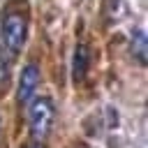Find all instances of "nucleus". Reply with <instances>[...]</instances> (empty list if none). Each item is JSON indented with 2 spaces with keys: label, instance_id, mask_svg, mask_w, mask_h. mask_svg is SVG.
Wrapping results in <instances>:
<instances>
[{
  "label": "nucleus",
  "instance_id": "nucleus-7",
  "mask_svg": "<svg viewBox=\"0 0 148 148\" xmlns=\"http://www.w3.org/2000/svg\"><path fill=\"white\" fill-rule=\"evenodd\" d=\"M30 148H42V146H30Z\"/></svg>",
  "mask_w": 148,
  "mask_h": 148
},
{
  "label": "nucleus",
  "instance_id": "nucleus-4",
  "mask_svg": "<svg viewBox=\"0 0 148 148\" xmlns=\"http://www.w3.org/2000/svg\"><path fill=\"white\" fill-rule=\"evenodd\" d=\"M88 67H90V51H88L86 44H79L76 51H74V60H72V76H74L76 83L86 79Z\"/></svg>",
  "mask_w": 148,
  "mask_h": 148
},
{
  "label": "nucleus",
  "instance_id": "nucleus-8",
  "mask_svg": "<svg viewBox=\"0 0 148 148\" xmlns=\"http://www.w3.org/2000/svg\"><path fill=\"white\" fill-rule=\"evenodd\" d=\"M79 148H88V146H79Z\"/></svg>",
  "mask_w": 148,
  "mask_h": 148
},
{
  "label": "nucleus",
  "instance_id": "nucleus-6",
  "mask_svg": "<svg viewBox=\"0 0 148 148\" xmlns=\"http://www.w3.org/2000/svg\"><path fill=\"white\" fill-rule=\"evenodd\" d=\"M12 65H14V60L12 58H5L0 53V88H7L9 76H12Z\"/></svg>",
  "mask_w": 148,
  "mask_h": 148
},
{
  "label": "nucleus",
  "instance_id": "nucleus-3",
  "mask_svg": "<svg viewBox=\"0 0 148 148\" xmlns=\"http://www.w3.org/2000/svg\"><path fill=\"white\" fill-rule=\"evenodd\" d=\"M37 83H39V67L35 62H28L21 69V79H18V90H16L18 106H25L32 99V95L37 90Z\"/></svg>",
  "mask_w": 148,
  "mask_h": 148
},
{
  "label": "nucleus",
  "instance_id": "nucleus-2",
  "mask_svg": "<svg viewBox=\"0 0 148 148\" xmlns=\"http://www.w3.org/2000/svg\"><path fill=\"white\" fill-rule=\"evenodd\" d=\"M53 123H56V106H53V102L49 97H37L30 104V111H28V125H30L32 136L44 139L51 132Z\"/></svg>",
  "mask_w": 148,
  "mask_h": 148
},
{
  "label": "nucleus",
  "instance_id": "nucleus-5",
  "mask_svg": "<svg viewBox=\"0 0 148 148\" xmlns=\"http://www.w3.org/2000/svg\"><path fill=\"white\" fill-rule=\"evenodd\" d=\"M132 56L141 62V65H146V32L143 30H136V35L132 37Z\"/></svg>",
  "mask_w": 148,
  "mask_h": 148
},
{
  "label": "nucleus",
  "instance_id": "nucleus-1",
  "mask_svg": "<svg viewBox=\"0 0 148 148\" xmlns=\"http://www.w3.org/2000/svg\"><path fill=\"white\" fill-rule=\"evenodd\" d=\"M25 37H28V9H25V5H21V0H16L2 14V23H0V53L5 58L16 60V56L25 46Z\"/></svg>",
  "mask_w": 148,
  "mask_h": 148
}]
</instances>
